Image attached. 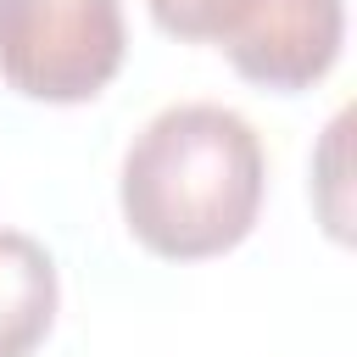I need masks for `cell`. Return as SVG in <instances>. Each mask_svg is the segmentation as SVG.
Returning a JSON list of instances; mask_svg holds the SVG:
<instances>
[{"instance_id": "obj_1", "label": "cell", "mask_w": 357, "mask_h": 357, "mask_svg": "<svg viewBox=\"0 0 357 357\" xmlns=\"http://www.w3.org/2000/svg\"><path fill=\"white\" fill-rule=\"evenodd\" d=\"M268 156L257 128L218 100L162 106L123 151V223L167 262L234 251L262 212Z\"/></svg>"}, {"instance_id": "obj_4", "label": "cell", "mask_w": 357, "mask_h": 357, "mask_svg": "<svg viewBox=\"0 0 357 357\" xmlns=\"http://www.w3.org/2000/svg\"><path fill=\"white\" fill-rule=\"evenodd\" d=\"M56 301L61 284L50 251L22 229H0V357H28L50 335Z\"/></svg>"}, {"instance_id": "obj_2", "label": "cell", "mask_w": 357, "mask_h": 357, "mask_svg": "<svg viewBox=\"0 0 357 357\" xmlns=\"http://www.w3.org/2000/svg\"><path fill=\"white\" fill-rule=\"evenodd\" d=\"M123 56V0H0V78L22 100H95Z\"/></svg>"}, {"instance_id": "obj_5", "label": "cell", "mask_w": 357, "mask_h": 357, "mask_svg": "<svg viewBox=\"0 0 357 357\" xmlns=\"http://www.w3.org/2000/svg\"><path fill=\"white\" fill-rule=\"evenodd\" d=\"M151 17L173 33V39H195V45H212L218 28L234 17L240 0H145Z\"/></svg>"}, {"instance_id": "obj_3", "label": "cell", "mask_w": 357, "mask_h": 357, "mask_svg": "<svg viewBox=\"0 0 357 357\" xmlns=\"http://www.w3.org/2000/svg\"><path fill=\"white\" fill-rule=\"evenodd\" d=\"M212 45L240 78L296 95L340 61L346 0H240Z\"/></svg>"}]
</instances>
